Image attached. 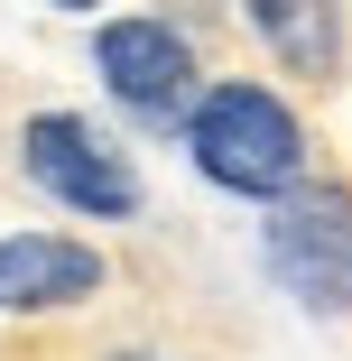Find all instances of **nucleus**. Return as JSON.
Segmentation results:
<instances>
[{"instance_id":"f257e3e1","label":"nucleus","mask_w":352,"mask_h":361,"mask_svg":"<svg viewBox=\"0 0 352 361\" xmlns=\"http://www.w3.org/2000/svg\"><path fill=\"white\" fill-rule=\"evenodd\" d=\"M186 149H195V167L223 195H250V204H278V195L306 185V130H297V111L269 84H241V75L204 84V102L186 111Z\"/></svg>"},{"instance_id":"f03ea898","label":"nucleus","mask_w":352,"mask_h":361,"mask_svg":"<svg viewBox=\"0 0 352 361\" xmlns=\"http://www.w3.org/2000/svg\"><path fill=\"white\" fill-rule=\"evenodd\" d=\"M260 250H269V278L306 315H352V185L315 176L297 195H278Z\"/></svg>"},{"instance_id":"7ed1b4c3","label":"nucleus","mask_w":352,"mask_h":361,"mask_svg":"<svg viewBox=\"0 0 352 361\" xmlns=\"http://www.w3.org/2000/svg\"><path fill=\"white\" fill-rule=\"evenodd\" d=\"M93 65H102V93H111L139 130H186V111L204 102L195 47H186L167 19H102V28H93Z\"/></svg>"},{"instance_id":"20e7f679","label":"nucleus","mask_w":352,"mask_h":361,"mask_svg":"<svg viewBox=\"0 0 352 361\" xmlns=\"http://www.w3.org/2000/svg\"><path fill=\"white\" fill-rule=\"evenodd\" d=\"M19 167L65 204V213H93V223H121V213H139V167L111 149V139L75 111H37L19 130Z\"/></svg>"},{"instance_id":"39448f33","label":"nucleus","mask_w":352,"mask_h":361,"mask_svg":"<svg viewBox=\"0 0 352 361\" xmlns=\"http://www.w3.org/2000/svg\"><path fill=\"white\" fill-rule=\"evenodd\" d=\"M102 287V259L65 232H0V315H37V306H84Z\"/></svg>"},{"instance_id":"423d86ee","label":"nucleus","mask_w":352,"mask_h":361,"mask_svg":"<svg viewBox=\"0 0 352 361\" xmlns=\"http://www.w3.org/2000/svg\"><path fill=\"white\" fill-rule=\"evenodd\" d=\"M241 19L297 84H334L343 75V0H241Z\"/></svg>"},{"instance_id":"0eeeda50","label":"nucleus","mask_w":352,"mask_h":361,"mask_svg":"<svg viewBox=\"0 0 352 361\" xmlns=\"http://www.w3.org/2000/svg\"><path fill=\"white\" fill-rule=\"evenodd\" d=\"M56 10H93V0H56Z\"/></svg>"},{"instance_id":"6e6552de","label":"nucleus","mask_w":352,"mask_h":361,"mask_svg":"<svg viewBox=\"0 0 352 361\" xmlns=\"http://www.w3.org/2000/svg\"><path fill=\"white\" fill-rule=\"evenodd\" d=\"M111 361H149V352H111Z\"/></svg>"}]
</instances>
